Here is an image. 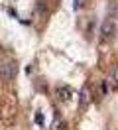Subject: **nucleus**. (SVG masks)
<instances>
[{"mask_svg": "<svg viewBox=\"0 0 118 130\" xmlns=\"http://www.w3.org/2000/svg\"><path fill=\"white\" fill-rule=\"evenodd\" d=\"M81 6H83V0H75V2H73V8L75 10H79Z\"/></svg>", "mask_w": 118, "mask_h": 130, "instance_id": "obj_8", "label": "nucleus"}, {"mask_svg": "<svg viewBox=\"0 0 118 130\" xmlns=\"http://www.w3.org/2000/svg\"><path fill=\"white\" fill-rule=\"evenodd\" d=\"M57 95H61V101H69L73 93L69 87H57Z\"/></svg>", "mask_w": 118, "mask_h": 130, "instance_id": "obj_4", "label": "nucleus"}, {"mask_svg": "<svg viewBox=\"0 0 118 130\" xmlns=\"http://www.w3.org/2000/svg\"><path fill=\"white\" fill-rule=\"evenodd\" d=\"M100 34H102V40L110 41L112 38H114V34H116V26H114V22H112V20L102 22V26H100Z\"/></svg>", "mask_w": 118, "mask_h": 130, "instance_id": "obj_2", "label": "nucleus"}, {"mask_svg": "<svg viewBox=\"0 0 118 130\" xmlns=\"http://www.w3.org/2000/svg\"><path fill=\"white\" fill-rule=\"evenodd\" d=\"M36 124H39V126H41V124H43V114H36Z\"/></svg>", "mask_w": 118, "mask_h": 130, "instance_id": "obj_7", "label": "nucleus"}, {"mask_svg": "<svg viewBox=\"0 0 118 130\" xmlns=\"http://www.w3.org/2000/svg\"><path fill=\"white\" fill-rule=\"evenodd\" d=\"M89 103H91V93H89V85H83V89H81V97H79V108H81V110H87Z\"/></svg>", "mask_w": 118, "mask_h": 130, "instance_id": "obj_3", "label": "nucleus"}, {"mask_svg": "<svg viewBox=\"0 0 118 130\" xmlns=\"http://www.w3.org/2000/svg\"><path fill=\"white\" fill-rule=\"evenodd\" d=\"M100 93H102V97H106V95L110 93V87H108L106 81H100Z\"/></svg>", "mask_w": 118, "mask_h": 130, "instance_id": "obj_6", "label": "nucleus"}, {"mask_svg": "<svg viewBox=\"0 0 118 130\" xmlns=\"http://www.w3.org/2000/svg\"><path fill=\"white\" fill-rule=\"evenodd\" d=\"M18 73V65L16 63H4L0 65V77L4 79V81H12Z\"/></svg>", "mask_w": 118, "mask_h": 130, "instance_id": "obj_1", "label": "nucleus"}, {"mask_svg": "<svg viewBox=\"0 0 118 130\" xmlns=\"http://www.w3.org/2000/svg\"><path fill=\"white\" fill-rule=\"evenodd\" d=\"M110 81H112V89H118V67H114V69H112Z\"/></svg>", "mask_w": 118, "mask_h": 130, "instance_id": "obj_5", "label": "nucleus"}]
</instances>
